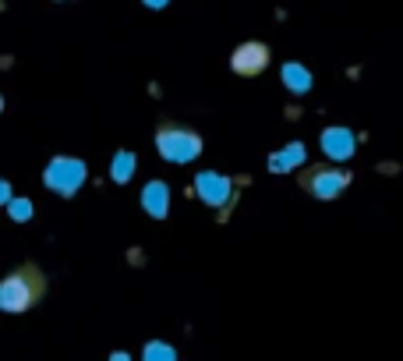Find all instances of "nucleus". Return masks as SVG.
<instances>
[{"label":"nucleus","mask_w":403,"mask_h":361,"mask_svg":"<svg viewBox=\"0 0 403 361\" xmlns=\"http://www.w3.org/2000/svg\"><path fill=\"white\" fill-rule=\"evenodd\" d=\"M46 294V277L36 263H22L18 270H11L0 280V308L11 316H22L29 308H36Z\"/></svg>","instance_id":"obj_1"},{"label":"nucleus","mask_w":403,"mask_h":361,"mask_svg":"<svg viewBox=\"0 0 403 361\" xmlns=\"http://www.w3.org/2000/svg\"><path fill=\"white\" fill-rule=\"evenodd\" d=\"M156 149L166 163H191L202 152V135L184 128V124H170L163 121L156 128Z\"/></svg>","instance_id":"obj_2"},{"label":"nucleus","mask_w":403,"mask_h":361,"mask_svg":"<svg viewBox=\"0 0 403 361\" xmlns=\"http://www.w3.org/2000/svg\"><path fill=\"white\" fill-rule=\"evenodd\" d=\"M351 181H354L351 170H339V167H329V163H315V167L301 170V177H298V184H301L308 195L322 198V202L339 198V191H347Z\"/></svg>","instance_id":"obj_3"},{"label":"nucleus","mask_w":403,"mask_h":361,"mask_svg":"<svg viewBox=\"0 0 403 361\" xmlns=\"http://www.w3.org/2000/svg\"><path fill=\"white\" fill-rule=\"evenodd\" d=\"M85 177H89V167L82 160H75V156H57L43 170V184L50 191H57V195H64V198H71L85 184Z\"/></svg>","instance_id":"obj_4"},{"label":"nucleus","mask_w":403,"mask_h":361,"mask_svg":"<svg viewBox=\"0 0 403 361\" xmlns=\"http://www.w3.org/2000/svg\"><path fill=\"white\" fill-rule=\"evenodd\" d=\"M195 195L209 205V209H230L234 205V181L226 174H216V170H202L195 177Z\"/></svg>","instance_id":"obj_5"},{"label":"nucleus","mask_w":403,"mask_h":361,"mask_svg":"<svg viewBox=\"0 0 403 361\" xmlns=\"http://www.w3.org/2000/svg\"><path fill=\"white\" fill-rule=\"evenodd\" d=\"M230 68H234V75L241 78H255L269 68V46L265 43H241L234 46V54H230Z\"/></svg>","instance_id":"obj_6"},{"label":"nucleus","mask_w":403,"mask_h":361,"mask_svg":"<svg viewBox=\"0 0 403 361\" xmlns=\"http://www.w3.org/2000/svg\"><path fill=\"white\" fill-rule=\"evenodd\" d=\"M354 145H358V138L351 128H325L322 131V152L329 160H351Z\"/></svg>","instance_id":"obj_7"},{"label":"nucleus","mask_w":403,"mask_h":361,"mask_svg":"<svg viewBox=\"0 0 403 361\" xmlns=\"http://www.w3.org/2000/svg\"><path fill=\"white\" fill-rule=\"evenodd\" d=\"M142 209L152 220H166V213H170V188H166V181H149L142 188Z\"/></svg>","instance_id":"obj_8"},{"label":"nucleus","mask_w":403,"mask_h":361,"mask_svg":"<svg viewBox=\"0 0 403 361\" xmlns=\"http://www.w3.org/2000/svg\"><path fill=\"white\" fill-rule=\"evenodd\" d=\"M305 142H291L286 149H276L272 156H269V170L272 174H291V170H298L301 163H305Z\"/></svg>","instance_id":"obj_9"},{"label":"nucleus","mask_w":403,"mask_h":361,"mask_svg":"<svg viewBox=\"0 0 403 361\" xmlns=\"http://www.w3.org/2000/svg\"><path fill=\"white\" fill-rule=\"evenodd\" d=\"M279 78H283V85L291 89L294 96H308V92H312V85H315L312 71H308L305 64H298V61H286V64H283V71H279Z\"/></svg>","instance_id":"obj_10"},{"label":"nucleus","mask_w":403,"mask_h":361,"mask_svg":"<svg viewBox=\"0 0 403 361\" xmlns=\"http://www.w3.org/2000/svg\"><path fill=\"white\" fill-rule=\"evenodd\" d=\"M135 152L131 149H121L117 156H113V163H110V177L117 181V184H128L131 181V174H135Z\"/></svg>","instance_id":"obj_11"},{"label":"nucleus","mask_w":403,"mask_h":361,"mask_svg":"<svg viewBox=\"0 0 403 361\" xmlns=\"http://www.w3.org/2000/svg\"><path fill=\"white\" fill-rule=\"evenodd\" d=\"M142 358H145V361H174L177 351L170 347V344H163V340H152V344L142 347Z\"/></svg>","instance_id":"obj_12"},{"label":"nucleus","mask_w":403,"mask_h":361,"mask_svg":"<svg viewBox=\"0 0 403 361\" xmlns=\"http://www.w3.org/2000/svg\"><path fill=\"white\" fill-rule=\"evenodd\" d=\"M8 213H11V220L25 223V220H32V202L29 198H11L8 202Z\"/></svg>","instance_id":"obj_13"},{"label":"nucleus","mask_w":403,"mask_h":361,"mask_svg":"<svg viewBox=\"0 0 403 361\" xmlns=\"http://www.w3.org/2000/svg\"><path fill=\"white\" fill-rule=\"evenodd\" d=\"M11 198H15V195H11V184L4 181V184H0V202H4V205H8Z\"/></svg>","instance_id":"obj_14"},{"label":"nucleus","mask_w":403,"mask_h":361,"mask_svg":"<svg viewBox=\"0 0 403 361\" xmlns=\"http://www.w3.org/2000/svg\"><path fill=\"white\" fill-rule=\"evenodd\" d=\"M142 4H145V8H152V11H159V8H166V4H170V0H142Z\"/></svg>","instance_id":"obj_15"}]
</instances>
